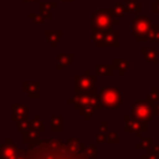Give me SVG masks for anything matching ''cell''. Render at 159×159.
<instances>
[{"label":"cell","instance_id":"obj_1","mask_svg":"<svg viewBox=\"0 0 159 159\" xmlns=\"http://www.w3.org/2000/svg\"><path fill=\"white\" fill-rule=\"evenodd\" d=\"M16 159H91V158L83 152V149L78 153L70 150L67 143L61 139L40 138L39 140L29 144L27 149L19 148Z\"/></svg>","mask_w":159,"mask_h":159},{"label":"cell","instance_id":"obj_2","mask_svg":"<svg viewBox=\"0 0 159 159\" xmlns=\"http://www.w3.org/2000/svg\"><path fill=\"white\" fill-rule=\"evenodd\" d=\"M67 103L72 104L73 109H76L80 116H83L86 120H89L91 116L94 114L96 111L103 108L99 101V94H97L96 92L75 94L67 99Z\"/></svg>","mask_w":159,"mask_h":159},{"label":"cell","instance_id":"obj_3","mask_svg":"<svg viewBox=\"0 0 159 159\" xmlns=\"http://www.w3.org/2000/svg\"><path fill=\"white\" fill-rule=\"evenodd\" d=\"M154 27V22L150 17L144 15H137L132 20V35L138 42L150 41L152 31Z\"/></svg>","mask_w":159,"mask_h":159},{"label":"cell","instance_id":"obj_4","mask_svg":"<svg viewBox=\"0 0 159 159\" xmlns=\"http://www.w3.org/2000/svg\"><path fill=\"white\" fill-rule=\"evenodd\" d=\"M119 19H114L107 9H98L92 14L91 20V31L97 30H111L113 25H117Z\"/></svg>","mask_w":159,"mask_h":159},{"label":"cell","instance_id":"obj_5","mask_svg":"<svg viewBox=\"0 0 159 159\" xmlns=\"http://www.w3.org/2000/svg\"><path fill=\"white\" fill-rule=\"evenodd\" d=\"M124 99V93L116 87H104L99 92V101L103 108L114 109L118 108Z\"/></svg>","mask_w":159,"mask_h":159},{"label":"cell","instance_id":"obj_6","mask_svg":"<svg viewBox=\"0 0 159 159\" xmlns=\"http://www.w3.org/2000/svg\"><path fill=\"white\" fill-rule=\"evenodd\" d=\"M119 32L117 30H97L92 31L91 39L96 42L97 47H118L119 41H118Z\"/></svg>","mask_w":159,"mask_h":159},{"label":"cell","instance_id":"obj_7","mask_svg":"<svg viewBox=\"0 0 159 159\" xmlns=\"http://www.w3.org/2000/svg\"><path fill=\"white\" fill-rule=\"evenodd\" d=\"M75 94L81 93H94L96 92V76L91 75L88 70L84 71L83 76H75Z\"/></svg>","mask_w":159,"mask_h":159},{"label":"cell","instance_id":"obj_8","mask_svg":"<svg viewBox=\"0 0 159 159\" xmlns=\"http://www.w3.org/2000/svg\"><path fill=\"white\" fill-rule=\"evenodd\" d=\"M154 114V106L148 99H138L132 106V116L142 122H152Z\"/></svg>","mask_w":159,"mask_h":159},{"label":"cell","instance_id":"obj_9","mask_svg":"<svg viewBox=\"0 0 159 159\" xmlns=\"http://www.w3.org/2000/svg\"><path fill=\"white\" fill-rule=\"evenodd\" d=\"M124 120H125V127L124 130L125 132H133V133H144L148 130V123L147 122H142L135 119L133 116H124Z\"/></svg>","mask_w":159,"mask_h":159},{"label":"cell","instance_id":"obj_10","mask_svg":"<svg viewBox=\"0 0 159 159\" xmlns=\"http://www.w3.org/2000/svg\"><path fill=\"white\" fill-rule=\"evenodd\" d=\"M19 153V147L15 143H11V138L7 137L0 147V158L1 159H16Z\"/></svg>","mask_w":159,"mask_h":159},{"label":"cell","instance_id":"obj_11","mask_svg":"<svg viewBox=\"0 0 159 159\" xmlns=\"http://www.w3.org/2000/svg\"><path fill=\"white\" fill-rule=\"evenodd\" d=\"M12 114H11V120L12 122H19V120H25L27 119V113L29 109L25 104L22 103H14L11 104Z\"/></svg>","mask_w":159,"mask_h":159},{"label":"cell","instance_id":"obj_12","mask_svg":"<svg viewBox=\"0 0 159 159\" xmlns=\"http://www.w3.org/2000/svg\"><path fill=\"white\" fill-rule=\"evenodd\" d=\"M40 83L37 81H24L22 82V91L29 96V98H39L40 93Z\"/></svg>","mask_w":159,"mask_h":159},{"label":"cell","instance_id":"obj_13","mask_svg":"<svg viewBox=\"0 0 159 159\" xmlns=\"http://www.w3.org/2000/svg\"><path fill=\"white\" fill-rule=\"evenodd\" d=\"M73 56L75 55L72 52H62V53H58L57 57H56V68L57 70L67 68L72 63Z\"/></svg>","mask_w":159,"mask_h":159},{"label":"cell","instance_id":"obj_14","mask_svg":"<svg viewBox=\"0 0 159 159\" xmlns=\"http://www.w3.org/2000/svg\"><path fill=\"white\" fill-rule=\"evenodd\" d=\"M45 37H46V41L50 43V46L55 48L62 39V30H46Z\"/></svg>","mask_w":159,"mask_h":159},{"label":"cell","instance_id":"obj_15","mask_svg":"<svg viewBox=\"0 0 159 159\" xmlns=\"http://www.w3.org/2000/svg\"><path fill=\"white\" fill-rule=\"evenodd\" d=\"M108 12L114 17V19H122L125 16V14H128L127 7L124 5V2H114L112 7L107 9Z\"/></svg>","mask_w":159,"mask_h":159},{"label":"cell","instance_id":"obj_16","mask_svg":"<svg viewBox=\"0 0 159 159\" xmlns=\"http://www.w3.org/2000/svg\"><path fill=\"white\" fill-rule=\"evenodd\" d=\"M112 65H113L114 70L119 73V76H124L127 70L130 68V62L127 58H113Z\"/></svg>","mask_w":159,"mask_h":159},{"label":"cell","instance_id":"obj_17","mask_svg":"<svg viewBox=\"0 0 159 159\" xmlns=\"http://www.w3.org/2000/svg\"><path fill=\"white\" fill-rule=\"evenodd\" d=\"M57 7V1H40L39 2V9H40V12L45 16V19L50 20L52 17L51 15V10Z\"/></svg>","mask_w":159,"mask_h":159},{"label":"cell","instance_id":"obj_18","mask_svg":"<svg viewBox=\"0 0 159 159\" xmlns=\"http://www.w3.org/2000/svg\"><path fill=\"white\" fill-rule=\"evenodd\" d=\"M142 55L144 57L145 61H148L149 63H158V50L155 47H142Z\"/></svg>","mask_w":159,"mask_h":159},{"label":"cell","instance_id":"obj_19","mask_svg":"<svg viewBox=\"0 0 159 159\" xmlns=\"http://www.w3.org/2000/svg\"><path fill=\"white\" fill-rule=\"evenodd\" d=\"M127 11L130 14H135V15H140L142 14V2L137 1V0H123Z\"/></svg>","mask_w":159,"mask_h":159},{"label":"cell","instance_id":"obj_20","mask_svg":"<svg viewBox=\"0 0 159 159\" xmlns=\"http://www.w3.org/2000/svg\"><path fill=\"white\" fill-rule=\"evenodd\" d=\"M107 128H108V122L104 119V120H102V123L99 124V127H98V129H97L96 142H97L98 144L106 142V139H107Z\"/></svg>","mask_w":159,"mask_h":159},{"label":"cell","instance_id":"obj_21","mask_svg":"<svg viewBox=\"0 0 159 159\" xmlns=\"http://www.w3.org/2000/svg\"><path fill=\"white\" fill-rule=\"evenodd\" d=\"M39 139H40L39 132L34 130L32 128L22 133V142H24L25 144H31V143H34V142H36V140H39Z\"/></svg>","mask_w":159,"mask_h":159},{"label":"cell","instance_id":"obj_22","mask_svg":"<svg viewBox=\"0 0 159 159\" xmlns=\"http://www.w3.org/2000/svg\"><path fill=\"white\" fill-rule=\"evenodd\" d=\"M113 65H106V63H98L97 65V75L99 76H112L114 73Z\"/></svg>","mask_w":159,"mask_h":159},{"label":"cell","instance_id":"obj_23","mask_svg":"<svg viewBox=\"0 0 159 159\" xmlns=\"http://www.w3.org/2000/svg\"><path fill=\"white\" fill-rule=\"evenodd\" d=\"M51 132L61 133L62 132V116H51Z\"/></svg>","mask_w":159,"mask_h":159},{"label":"cell","instance_id":"obj_24","mask_svg":"<svg viewBox=\"0 0 159 159\" xmlns=\"http://www.w3.org/2000/svg\"><path fill=\"white\" fill-rule=\"evenodd\" d=\"M31 127L34 130L39 132V133H43L45 132V124H43V120L40 119L39 116H35L34 119L31 120Z\"/></svg>","mask_w":159,"mask_h":159},{"label":"cell","instance_id":"obj_25","mask_svg":"<svg viewBox=\"0 0 159 159\" xmlns=\"http://www.w3.org/2000/svg\"><path fill=\"white\" fill-rule=\"evenodd\" d=\"M147 99L153 104V106H157L159 104V89L157 86H154L152 88V92L147 94Z\"/></svg>","mask_w":159,"mask_h":159},{"label":"cell","instance_id":"obj_26","mask_svg":"<svg viewBox=\"0 0 159 159\" xmlns=\"http://www.w3.org/2000/svg\"><path fill=\"white\" fill-rule=\"evenodd\" d=\"M153 147V138L152 137H145V138H140V142L135 145L137 149H142V148H145V149H149Z\"/></svg>","mask_w":159,"mask_h":159},{"label":"cell","instance_id":"obj_27","mask_svg":"<svg viewBox=\"0 0 159 159\" xmlns=\"http://www.w3.org/2000/svg\"><path fill=\"white\" fill-rule=\"evenodd\" d=\"M83 152L91 159H96V157H97V149H96V145H93V144H83Z\"/></svg>","mask_w":159,"mask_h":159},{"label":"cell","instance_id":"obj_28","mask_svg":"<svg viewBox=\"0 0 159 159\" xmlns=\"http://www.w3.org/2000/svg\"><path fill=\"white\" fill-rule=\"evenodd\" d=\"M27 17L31 19V20L34 21L35 25H43V22H45V16H43L41 12H40V14H32V12H29Z\"/></svg>","mask_w":159,"mask_h":159},{"label":"cell","instance_id":"obj_29","mask_svg":"<svg viewBox=\"0 0 159 159\" xmlns=\"http://www.w3.org/2000/svg\"><path fill=\"white\" fill-rule=\"evenodd\" d=\"M32 127H31V122H29L27 119H25V120H19L17 122V127H16V129H17V132H20V133H24V132H26V130H29V129H31Z\"/></svg>","mask_w":159,"mask_h":159},{"label":"cell","instance_id":"obj_30","mask_svg":"<svg viewBox=\"0 0 159 159\" xmlns=\"http://www.w3.org/2000/svg\"><path fill=\"white\" fill-rule=\"evenodd\" d=\"M119 142V137L116 132H111L109 134H107V139H106V143L108 144H117Z\"/></svg>","mask_w":159,"mask_h":159},{"label":"cell","instance_id":"obj_31","mask_svg":"<svg viewBox=\"0 0 159 159\" xmlns=\"http://www.w3.org/2000/svg\"><path fill=\"white\" fill-rule=\"evenodd\" d=\"M150 41L152 42H159V24L158 25L154 24V27H153V31H152V36H150Z\"/></svg>","mask_w":159,"mask_h":159},{"label":"cell","instance_id":"obj_32","mask_svg":"<svg viewBox=\"0 0 159 159\" xmlns=\"http://www.w3.org/2000/svg\"><path fill=\"white\" fill-rule=\"evenodd\" d=\"M140 159H159V155L158 154H154L152 152H147V154H143L140 157Z\"/></svg>","mask_w":159,"mask_h":159},{"label":"cell","instance_id":"obj_33","mask_svg":"<svg viewBox=\"0 0 159 159\" xmlns=\"http://www.w3.org/2000/svg\"><path fill=\"white\" fill-rule=\"evenodd\" d=\"M152 10H153V12L157 14L158 17H159V0H155V1L153 2V5H152Z\"/></svg>","mask_w":159,"mask_h":159},{"label":"cell","instance_id":"obj_34","mask_svg":"<svg viewBox=\"0 0 159 159\" xmlns=\"http://www.w3.org/2000/svg\"><path fill=\"white\" fill-rule=\"evenodd\" d=\"M154 114L159 118V104H157V106H154Z\"/></svg>","mask_w":159,"mask_h":159},{"label":"cell","instance_id":"obj_35","mask_svg":"<svg viewBox=\"0 0 159 159\" xmlns=\"http://www.w3.org/2000/svg\"><path fill=\"white\" fill-rule=\"evenodd\" d=\"M53 1H65V2H72L73 0H53Z\"/></svg>","mask_w":159,"mask_h":159},{"label":"cell","instance_id":"obj_36","mask_svg":"<svg viewBox=\"0 0 159 159\" xmlns=\"http://www.w3.org/2000/svg\"><path fill=\"white\" fill-rule=\"evenodd\" d=\"M24 2H29V1H36V2H40V0H22Z\"/></svg>","mask_w":159,"mask_h":159}]
</instances>
